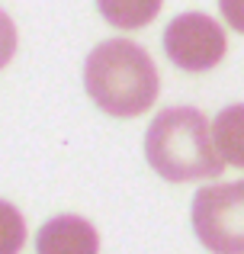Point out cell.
Wrapping results in <instances>:
<instances>
[{
	"mask_svg": "<svg viewBox=\"0 0 244 254\" xmlns=\"http://www.w3.org/2000/svg\"><path fill=\"white\" fill-rule=\"evenodd\" d=\"M84 87L103 113L132 119L154 106L161 77L142 45L129 39H106L84 62Z\"/></svg>",
	"mask_w": 244,
	"mask_h": 254,
	"instance_id": "6da1fadb",
	"label": "cell"
},
{
	"mask_svg": "<svg viewBox=\"0 0 244 254\" xmlns=\"http://www.w3.org/2000/svg\"><path fill=\"white\" fill-rule=\"evenodd\" d=\"M145 155L167 184L212 180L225 171L212 142V126L193 106H170L157 113L145 132Z\"/></svg>",
	"mask_w": 244,
	"mask_h": 254,
	"instance_id": "7a4b0ae2",
	"label": "cell"
},
{
	"mask_svg": "<svg viewBox=\"0 0 244 254\" xmlns=\"http://www.w3.org/2000/svg\"><path fill=\"white\" fill-rule=\"evenodd\" d=\"M190 219L202 248L212 254H244V180L196 190Z\"/></svg>",
	"mask_w": 244,
	"mask_h": 254,
	"instance_id": "3957f363",
	"label": "cell"
},
{
	"mask_svg": "<svg viewBox=\"0 0 244 254\" xmlns=\"http://www.w3.org/2000/svg\"><path fill=\"white\" fill-rule=\"evenodd\" d=\"M225 32L206 13H180L164 29V52L180 71H212L225 58Z\"/></svg>",
	"mask_w": 244,
	"mask_h": 254,
	"instance_id": "277c9868",
	"label": "cell"
},
{
	"mask_svg": "<svg viewBox=\"0 0 244 254\" xmlns=\"http://www.w3.org/2000/svg\"><path fill=\"white\" fill-rule=\"evenodd\" d=\"M36 254H100V235L81 216H55L39 229Z\"/></svg>",
	"mask_w": 244,
	"mask_h": 254,
	"instance_id": "5b68a950",
	"label": "cell"
},
{
	"mask_svg": "<svg viewBox=\"0 0 244 254\" xmlns=\"http://www.w3.org/2000/svg\"><path fill=\"white\" fill-rule=\"evenodd\" d=\"M212 142L225 164L244 168V103L219 110V116L212 119Z\"/></svg>",
	"mask_w": 244,
	"mask_h": 254,
	"instance_id": "8992f818",
	"label": "cell"
},
{
	"mask_svg": "<svg viewBox=\"0 0 244 254\" xmlns=\"http://www.w3.org/2000/svg\"><path fill=\"white\" fill-rule=\"evenodd\" d=\"M164 0H97L103 19L116 29H142L161 13Z\"/></svg>",
	"mask_w": 244,
	"mask_h": 254,
	"instance_id": "52a82bcc",
	"label": "cell"
},
{
	"mask_svg": "<svg viewBox=\"0 0 244 254\" xmlns=\"http://www.w3.org/2000/svg\"><path fill=\"white\" fill-rule=\"evenodd\" d=\"M26 245V222L19 209L0 199V254H19Z\"/></svg>",
	"mask_w": 244,
	"mask_h": 254,
	"instance_id": "ba28073f",
	"label": "cell"
},
{
	"mask_svg": "<svg viewBox=\"0 0 244 254\" xmlns=\"http://www.w3.org/2000/svg\"><path fill=\"white\" fill-rule=\"evenodd\" d=\"M13 55H16V26H13V19L0 10V71L10 64Z\"/></svg>",
	"mask_w": 244,
	"mask_h": 254,
	"instance_id": "9c48e42d",
	"label": "cell"
},
{
	"mask_svg": "<svg viewBox=\"0 0 244 254\" xmlns=\"http://www.w3.org/2000/svg\"><path fill=\"white\" fill-rule=\"evenodd\" d=\"M219 10L225 16V23L244 36V0H219Z\"/></svg>",
	"mask_w": 244,
	"mask_h": 254,
	"instance_id": "30bf717a",
	"label": "cell"
}]
</instances>
